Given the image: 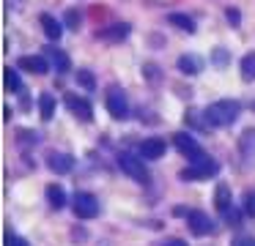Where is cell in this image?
<instances>
[{
    "label": "cell",
    "instance_id": "obj_1",
    "mask_svg": "<svg viewBox=\"0 0 255 246\" xmlns=\"http://www.w3.org/2000/svg\"><path fill=\"white\" fill-rule=\"evenodd\" d=\"M239 112H242L239 101H233V98H222V101H214V104L206 107V120H209L211 126H231L233 120L239 118Z\"/></svg>",
    "mask_w": 255,
    "mask_h": 246
},
{
    "label": "cell",
    "instance_id": "obj_2",
    "mask_svg": "<svg viewBox=\"0 0 255 246\" xmlns=\"http://www.w3.org/2000/svg\"><path fill=\"white\" fill-rule=\"evenodd\" d=\"M217 172H220V164L211 156L200 153V156L189 159V167L181 172V178L184 180H203V178H211V175H217Z\"/></svg>",
    "mask_w": 255,
    "mask_h": 246
},
{
    "label": "cell",
    "instance_id": "obj_3",
    "mask_svg": "<svg viewBox=\"0 0 255 246\" xmlns=\"http://www.w3.org/2000/svg\"><path fill=\"white\" fill-rule=\"evenodd\" d=\"M107 112L113 115L116 120H124L129 115V101H127V93L121 90L118 85H113V87H107Z\"/></svg>",
    "mask_w": 255,
    "mask_h": 246
},
{
    "label": "cell",
    "instance_id": "obj_4",
    "mask_svg": "<svg viewBox=\"0 0 255 246\" xmlns=\"http://www.w3.org/2000/svg\"><path fill=\"white\" fill-rule=\"evenodd\" d=\"M72 208H74V216H80V219L99 216V200L94 194H88V191H77L72 200Z\"/></svg>",
    "mask_w": 255,
    "mask_h": 246
},
{
    "label": "cell",
    "instance_id": "obj_5",
    "mask_svg": "<svg viewBox=\"0 0 255 246\" xmlns=\"http://www.w3.org/2000/svg\"><path fill=\"white\" fill-rule=\"evenodd\" d=\"M118 167H121L129 178L137 180V183H148V169H145L143 162H140L137 156H132V153H121V156H118Z\"/></svg>",
    "mask_w": 255,
    "mask_h": 246
},
{
    "label": "cell",
    "instance_id": "obj_6",
    "mask_svg": "<svg viewBox=\"0 0 255 246\" xmlns=\"http://www.w3.org/2000/svg\"><path fill=\"white\" fill-rule=\"evenodd\" d=\"M187 222H189V230H192L195 235H200V238L214 230V222H211L209 213H203V211H189L187 213Z\"/></svg>",
    "mask_w": 255,
    "mask_h": 246
},
{
    "label": "cell",
    "instance_id": "obj_7",
    "mask_svg": "<svg viewBox=\"0 0 255 246\" xmlns=\"http://www.w3.org/2000/svg\"><path fill=\"white\" fill-rule=\"evenodd\" d=\"M66 107H69V112L72 115H77L80 120H94V109H91V101L88 98H80V96H74V93H69L66 96Z\"/></svg>",
    "mask_w": 255,
    "mask_h": 246
},
{
    "label": "cell",
    "instance_id": "obj_8",
    "mask_svg": "<svg viewBox=\"0 0 255 246\" xmlns=\"http://www.w3.org/2000/svg\"><path fill=\"white\" fill-rule=\"evenodd\" d=\"M173 145L178 148V153H184L187 159H195V156H200V145H198V140L195 137H189L187 131H178V134H173Z\"/></svg>",
    "mask_w": 255,
    "mask_h": 246
},
{
    "label": "cell",
    "instance_id": "obj_9",
    "mask_svg": "<svg viewBox=\"0 0 255 246\" xmlns=\"http://www.w3.org/2000/svg\"><path fill=\"white\" fill-rule=\"evenodd\" d=\"M47 167L52 169L55 175H66V172H72V167H74V159L69 156V153H47Z\"/></svg>",
    "mask_w": 255,
    "mask_h": 246
},
{
    "label": "cell",
    "instance_id": "obj_10",
    "mask_svg": "<svg viewBox=\"0 0 255 246\" xmlns=\"http://www.w3.org/2000/svg\"><path fill=\"white\" fill-rule=\"evenodd\" d=\"M165 140H159V137H151V140H143V145H140V156L148 159V162H154V159H162L165 156Z\"/></svg>",
    "mask_w": 255,
    "mask_h": 246
},
{
    "label": "cell",
    "instance_id": "obj_11",
    "mask_svg": "<svg viewBox=\"0 0 255 246\" xmlns=\"http://www.w3.org/2000/svg\"><path fill=\"white\" fill-rule=\"evenodd\" d=\"M19 69L33 71V74H47V71H50V63H47L44 58H39V55H25V58H19Z\"/></svg>",
    "mask_w": 255,
    "mask_h": 246
},
{
    "label": "cell",
    "instance_id": "obj_12",
    "mask_svg": "<svg viewBox=\"0 0 255 246\" xmlns=\"http://www.w3.org/2000/svg\"><path fill=\"white\" fill-rule=\"evenodd\" d=\"M242 156H244V162L253 167L255 164V131L250 129V131H244V137H242Z\"/></svg>",
    "mask_w": 255,
    "mask_h": 246
},
{
    "label": "cell",
    "instance_id": "obj_13",
    "mask_svg": "<svg viewBox=\"0 0 255 246\" xmlns=\"http://www.w3.org/2000/svg\"><path fill=\"white\" fill-rule=\"evenodd\" d=\"M41 30H44V36L50 38V41H58V38H61V22L50 14H41Z\"/></svg>",
    "mask_w": 255,
    "mask_h": 246
},
{
    "label": "cell",
    "instance_id": "obj_14",
    "mask_svg": "<svg viewBox=\"0 0 255 246\" xmlns=\"http://www.w3.org/2000/svg\"><path fill=\"white\" fill-rule=\"evenodd\" d=\"M214 205H217V211H220V213H228V211L233 208V205H231V189H228L225 183H220V186H217Z\"/></svg>",
    "mask_w": 255,
    "mask_h": 246
},
{
    "label": "cell",
    "instance_id": "obj_15",
    "mask_svg": "<svg viewBox=\"0 0 255 246\" xmlns=\"http://www.w3.org/2000/svg\"><path fill=\"white\" fill-rule=\"evenodd\" d=\"M39 109H41V120H52V115H55V98H52V93H41L39 96Z\"/></svg>",
    "mask_w": 255,
    "mask_h": 246
},
{
    "label": "cell",
    "instance_id": "obj_16",
    "mask_svg": "<svg viewBox=\"0 0 255 246\" xmlns=\"http://www.w3.org/2000/svg\"><path fill=\"white\" fill-rule=\"evenodd\" d=\"M47 200H50V205L55 208V211L66 205V194H63V189H61L58 183H50V186H47Z\"/></svg>",
    "mask_w": 255,
    "mask_h": 246
},
{
    "label": "cell",
    "instance_id": "obj_17",
    "mask_svg": "<svg viewBox=\"0 0 255 246\" xmlns=\"http://www.w3.org/2000/svg\"><path fill=\"white\" fill-rule=\"evenodd\" d=\"M178 71H181V74H198L200 60L195 58V55H181V58H178Z\"/></svg>",
    "mask_w": 255,
    "mask_h": 246
},
{
    "label": "cell",
    "instance_id": "obj_18",
    "mask_svg": "<svg viewBox=\"0 0 255 246\" xmlns=\"http://www.w3.org/2000/svg\"><path fill=\"white\" fill-rule=\"evenodd\" d=\"M127 33H129V25H116V27H110V30H99V33H96V38L121 41V38H127Z\"/></svg>",
    "mask_w": 255,
    "mask_h": 246
},
{
    "label": "cell",
    "instance_id": "obj_19",
    "mask_svg": "<svg viewBox=\"0 0 255 246\" xmlns=\"http://www.w3.org/2000/svg\"><path fill=\"white\" fill-rule=\"evenodd\" d=\"M242 80H255V52H247L242 58Z\"/></svg>",
    "mask_w": 255,
    "mask_h": 246
},
{
    "label": "cell",
    "instance_id": "obj_20",
    "mask_svg": "<svg viewBox=\"0 0 255 246\" xmlns=\"http://www.w3.org/2000/svg\"><path fill=\"white\" fill-rule=\"evenodd\" d=\"M167 19H170V25L181 27V30H187V33H195V22H192V16H187V14H170Z\"/></svg>",
    "mask_w": 255,
    "mask_h": 246
},
{
    "label": "cell",
    "instance_id": "obj_21",
    "mask_svg": "<svg viewBox=\"0 0 255 246\" xmlns=\"http://www.w3.org/2000/svg\"><path fill=\"white\" fill-rule=\"evenodd\" d=\"M3 80H6V82H3V85H6V90H11V93H17L19 87H22V82H19V74H17L14 69H6V71H3Z\"/></svg>",
    "mask_w": 255,
    "mask_h": 246
},
{
    "label": "cell",
    "instance_id": "obj_22",
    "mask_svg": "<svg viewBox=\"0 0 255 246\" xmlns=\"http://www.w3.org/2000/svg\"><path fill=\"white\" fill-rule=\"evenodd\" d=\"M50 58H52V66H55V71H61V74H63V71H69V66H72V63H69V55L61 52V49H55Z\"/></svg>",
    "mask_w": 255,
    "mask_h": 246
},
{
    "label": "cell",
    "instance_id": "obj_23",
    "mask_svg": "<svg viewBox=\"0 0 255 246\" xmlns=\"http://www.w3.org/2000/svg\"><path fill=\"white\" fill-rule=\"evenodd\" d=\"M77 82L85 87V90H94V87H96V82H94V74H91L88 69H80V71H77Z\"/></svg>",
    "mask_w": 255,
    "mask_h": 246
},
{
    "label": "cell",
    "instance_id": "obj_24",
    "mask_svg": "<svg viewBox=\"0 0 255 246\" xmlns=\"http://www.w3.org/2000/svg\"><path fill=\"white\" fill-rule=\"evenodd\" d=\"M80 25H83V16H80V11H77V8H69V11H66V27H69V30H77Z\"/></svg>",
    "mask_w": 255,
    "mask_h": 246
},
{
    "label": "cell",
    "instance_id": "obj_25",
    "mask_svg": "<svg viewBox=\"0 0 255 246\" xmlns=\"http://www.w3.org/2000/svg\"><path fill=\"white\" fill-rule=\"evenodd\" d=\"M244 216L255 219V191H247V194H244Z\"/></svg>",
    "mask_w": 255,
    "mask_h": 246
},
{
    "label": "cell",
    "instance_id": "obj_26",
    "mask_svg": "<svg viewBox=\"0 0 255 246\" xmlns=\"http://www.w3.org/2000/svg\"><path fill=\"white\" fill-rule=\"evenodd\" d=\"M6 246H30L25 238H19V235H14L11 230H6Z\"/></svg>",
    "mask_w": 255,
    "mask_h": 246
},
{
    "label": "cell",
    "instance_id": "obj_27",
    "mask_svg": "<svg viewBox=\"0 0 255 246\" xmlns=\"http://www.w3.org/2000/svg\"><path fill=\"white\" fill-rule=\"evenodd\" d=\"M228 63V52L225 49H214V66H225Z\"/></svg>",
    "mask_w": 255,
    "mask_h": 246
},
{
    "label": "cell",
    "instance_id": "obj_28",
    "mask_svg": "<svg viewBox=\"0 0 255 246\" xmlns=\"http://www.w3.org/2000/svg\"><path fill=\"white\" fill-rule=\"evenodd\" d=\"M233 246H255V238L253 235H242V238L233 241Z\"/></svg>",
    "mask_w": 255,
    "mask_h": 246
},
{
    "label": "cell",
    "instance_id": "obj_29",
    "mask_svg": "<svg viewBox=\"0 0 255 246\" xmlns=\"http://www.w3.org/2000/svg\"><path fill=\"white\" fill-rule=\"evenodd\" d=\"M225 16H228V22H231V25H239V22H242V16H239V11H236V8H228V11H225Z\"/></svg>",
    "mask_w": 255,
    "mask_h": 246
},
{
    "label": "cell",
    "instance_id": "obj_30",
    "mask_svg": "<svg viewBox=\"0 0 255 246\" xmlns=\"http://www.w3.org/2000/svg\"><path fill=\"white\" fill-rule=\"evenodd\" d=\"M159 246H187L184 241H176V238H170V241H165V244H159Z\"/></svg>",
    "mask_w": 255,
    "mask_h": 246
}]
</instances>
